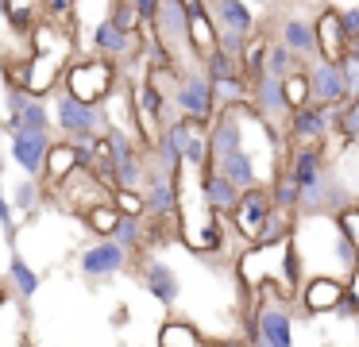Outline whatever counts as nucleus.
<instances>
[{
    "label": "nucleus",
    "mask_w": 359,
    "mask_h": 347,
    "mask_svg": "<svg viewBox=\"0 0 359 347\" xmlns=\"http://www.w3.org/2000/svg\"><path fill=\"white\" fill-rule=\"evenodd\" d=\"M209 170H217L220 177H228L240 193L251 189V185H263V177H259V162H255V154H251L248 147L236 151V154H228V158H217Z\"/></svg>",
    "instance_id": "nucleus-19"
},
{
    "label": "nucleus",
    "mask_w": 359,
    "mask_h": 347,
    "mask_svg": "<svg viewBox=\"0 0 359 347\" xmlns=\"http://www.w3.org/2000/svg\"><path fill=\"white\" fill-rule=\"evenodd\" d=\"M313 35H317V58H328V62H340L344 50H348V35L340 27V8H320L313 15Z\"/></svg>",
    "instance_id": "nucleus-15"
},
{
    "label": "nucleus",
    "mask_w": 359,
    "mask_h": 347,
    "mask_svg": "<svg viewBox=\"0 0 359 347\" xmlns=\"http://www.w3.org/2000/svg\"><path fill=\"white\" fill-rule=\"evenodd\" d=\"M248 108L251 116L274 128L278 135H286V120H290V108H286V97H282V77H271V74H259L248 81Z\"/></svg>",
    "instance_id": "nucleus-5"
},
{
    "label": "nucleus",
    "mask_w": 359,
    "mask_h": 347,
    "mask_svg": "<svg viewBox=\"0 0 359 347\" xmlns=\"http://www.w3.org/2000/svg\"><path fill=\"white\" fill-rule=\"evenodd\" d=\"M104 20H109L116 31H128V35H135V31L147 27V23L140 20V12H135V4H109V15H104Z\"/></svg>",
    "instance_id": "nucleus-33"
},
{
    "label": "nucleus",
    "mask_w": 359,
    "mask_h": 347,
    "mask_svg": "<svg viewBox=\"0 0 359 347\" xmlns=\"http://www.w3.org/2000/svg\"><path fill=\"white\" fill-rule=\"evenodd\" d=\"M302 74H305V81H309V104H344V100H348L336 62L313 58V62H305Z\"/></svg>",
    "instance_id": "nucleus-11"
},
{
    "label": "nucleus",
    "mask_w": 359,
    "mask_h": 347,
    "mask_svg": "<svg viewBox=\"0 0 359 347\" xmlns=\"http://www.w3.org/2000/svg\"><path fill=\"white\" fill-rule=\"evenodd\" d=\"M47 108H50V123L62 139L70 135H104L109 131V116H104L101 104H81L74 100L70 93L55 89L47 97Z\"/></svg>",
    "instance_id": "nucleus-3"
},
{
    "label": "nucleus",
    "mask_w": 359,
    "mask_h": 347,
    "mask_svg": "<svg viewBox=\"0 0 359 347\" xmlns=\"http://www.w3.org/2000/svg\"><path fill=\"white\" fill-rule=\"evenodd\" d=\"M8 131H50V108L43 97H32L24 89H8V112H4Z\"/></svg>",
    "instance_id": "nucleus-10"
},
{
    "label": "nucleus",
    "mask_w": 359,
    "mask_h": 347,
    "mask_svg": "<svg viewBox=\"0 0 359 347\" xmlns=\"http://www.w3.org/2000/svg\"><path fill=\"white\" fill-rule=\"evenodd\" d=\"M120 220H124V216L112 208V200H109V205H93V208L81 212V224H86L97 239H112V231L120 228Z\"/></svg>",
    "instance_id": "nucleus-26"
},
{
    "label": "nucleus",
    "mask_w": 359,
    "mask_h": 347,
    "mask_svg": "<svg viewBox=\"0 0 359 347\" xmlns=\"http://www.w3.org/2000/svg\"><path fill=\"white\" fill-rule=\"evenodd\" d=\"M263 54H266V39L255 31V35L243 43V50H240V77L243 81H251V77L263 74Z\"/></svg>",
    "instance_id": "nucleus-29"
},
{
    "label": "nucleus",
    "mask_w": 359,
    "mask_h": 347,
    "mask_svg": "<svg viewBox=\"0 0 359 347\" xmlns=\"http://www.w3.org/2000/svg\"><path fill=\"white\" fill-rule=\"evenodd\" d=\"M186 4H189V12H186V20H189V46H194L197 62H201L209 50H217V27H212V20H209L205 0H186Z\"/></svg>",
    "instance_id": "nucleus-21"
},
{
    "label": "nucleus",
    "mask_w": 359,
    "mask_h": 347,
    "mask_svg": "<svg viewBox=\"0 0 359 347\" xmlns=\"http://www.w3.org/2000/svg\"><path fill=\"white\" fill-rule=\"evenodd\" d=\"M78 170V158H74V147L66 143V139H50V147H47V158H43V189H47V197H50V189L55 185H62L66 177Z\"/></svg>",
    "instance_id": "nucleus-20"
},
{
    "label": "nucleus",
    "mask_w": 359,
    "mask_h": 347,
    "mask_svg": "<svg viewBox=\"0 0 359 347\" xmlns=\"http://www.w3.org/2000/svg\"><path fill=\"white\" fill-rule=\"evenodd\" d=\"M155 347H205V336L197 332L194 320H182V316H174V320H166L163 328H158Z\"/></svg>",
    "instance_id": "nucleus-22"
},
{
    "label": "nucleus",
    "mask_w": 359,
    "mask_h": 347,
    "mask_svg": "<svg viewBox=\"0 0 359 347\" xmlns=\"http://www.w3.org/2000/svg\"><path fill=\"white\" fill-rule=\"evenodd\" d=\"M336 123H340V104H302L290 112L286 135L294 139V147H302V143L320 147L328 135H336Z\"/></svg>",
    "instance_id": "nucleus-6"
},
{
    "label": "nucleus",
    "mask_w": 359,
    "mask_h": 347,
    "mask_svg": "<svg viewBox=\"0 0 359 347\" xmlns=\"http://www.w3.org/2000/svg\"><path fill=\"white\" fill-rule=\"evenodd\" d=\"M112 208L120 216H132V220H143V189H112Z\"/></svg>",
    "instance_id": "nucleus-34"
},
{
    "label": "nucleus",
    "mask_w": 359,
    "mask_h": 347,
    "mask_svg": "<svg viewBox=\"0 0 359 347\" xmlns=\"http://www.w3.org/2000/svg\"><path fill=\"white\" fill-rule=\"evenodd\" d=\"M340 77H344V93H348V100L351 97H359V58H351V54H344L340 62Z\"/></svg>",
    "instance_id": "nucleus-37"
},
{
    "label": "nucleus",
    "mask_w": 359,
    "mask_h": 347,
    "mask_svg": "<svg viewBox=\"0 0 359 347\" xmlns=\"http://www.w3.org/2000/svg\"><path fill=\"white\" fill-rule=\"evenodd\" d=\"M8 282H12V290H16L20 301H32L35 293H39L43 278H39V270H35L32 262L24 259V254L12 251V259H8Z\"/></svg>",
    "instance_id": "nucleus-23"
},
{
    "label": "nucleus",
    "mask_w": 359,
    "mask_h": 347,
    "mask_svg": "<svg viewBox=\"0 0 359 347\" xmlns=\"http://www.w3.org/2000/svg\"><path fill=\"white\" fill-rule=\"evenodd\" d=\"M8 139H12V162L24 170V177H43L50 131H8Z\"/></svg>",
    "instance_id": "nucleus-14"
},
{
    "label": "nucleus",
    "mask_w": 359,
    "mask_h": 347,
    "mask_svg": "<svg viewBox=\"0 0 359 347\" xmlns=\"http://www.w3.org/2000/svg\"><path fill=\"white\" fill-rule=\"evenodd\" d=\"M186 12H189L186 0H158L155 15H151V23H147L151 39L166 50V58L174 62L178 74L201 66L197 54H194V46H189V20H186Z\"/></svg>",
    "instance_id": "nucleus-1"
},
{
    "label": "nucleus",
    "mask_w": 359,
    "mask_h": 347,
    "mask_svg": "<svg viewBox=\"0 0 359 347\" xmlns=\"http://www.w3.org/2000/svg\"><path fill=\"white\" fill-rule=\"evenodd\" d=\"M278 43L286 46V50H294L302 62L317 58V35H313V20H309V15H282Z\"/></svg>",
    "instance_id": "nucleus-17"
},
{
    "label": "nucleus",
    "mask_w": 359,
    "mask_h": 347,
    "mask_svg": "<svg viewBox=\"0 0 359 347\" xmlns=\"http://www.w3.org/2000/svg\"><path fill=\"white\" fill-rule=\"evenodd\" d=\"M66 69V50H50V54H27V74H24V93L47 100L58 89Z\"/></svg>",
    "instance_id": "nucleus-12"
},
{
    "label": "nucleus",
    "mask_w": 359,
    "mask_h": 347,
    "mask_svg": "<svg viewBox=\"0 0 359 347\" xmlns=\"http://www.w3.org/2000/svg\"><path fill=\"white\" fill-rule=\"evenodd\" d=\"M282 97H286V108L294 112V108L309 104V81H305L302 69H294V74L282 77Z\"/></svg>",
    "instance_id": "nucleus-32"
},
{
    "label": "nucleus",
    "mask_w": 359,
    "mask_h": 347,
    "mask_svg": "<svg viewBox=\"0 0 359 347\" xmlns=\"http://www.w3.org/2000/svg\"><path fill=\"white\" fill-rule=\"evenodd\" d=\"M201 69H205V77L209 81H224V77H240V62L236 58H228L224 50H209L201 58Z\"/></svg>",
    "instance_id": "nucleus-31"
},
{
    "label": "nucleus",
    "mask_w": 359,
    "mask_h": 347,
    "mask_svg": "<svg viewBox=\"0 0 359 347\" xmlns=\"http://www.w3.org/2000/svg\"><path fill=\"white\" fill-rule=\"evenodd\" d=\"M197 185H201V205L209 208V212L228 216L236 208V200H240V189H236L228 177H220L217 170H201V174H197Z\"/></svg>",
    "instance_id": "nucleus-18"
},
{
    "label": "nucleus",
    "mask_w": 359,
    "mask_h": 347,
    "mask_svg": "<svg viewBox=\"0 0 359 347\" xmlns=\"http://www.w3.org/2000/svg\"><path fill=\"white\" fill-rule=\"evenodd\" d=\"M294 69H305V62L297 58L294 50H286V46L278 43V39H266L263 74H271V77H286V74H294Z\"/></svg>",
    "instance_id": "nucleus-25"
},
{
    "label": "nucleus",
    "mask_w": 359,
    "mask_h": 347,
    "mask_svg": "<svg viewBox=\"0 0 359 347\" xmlns=\"http://www.w3.org/2000/svg\"><path fill=\"white\" fill-rule=\"evenodd\" d=\"M43 197H47V189H43V182H39V177H20V182L12 185V197H8V205H12V212H24V216H32V212H39Z\"/></svg>",
    "instance_id": "nucleus-24"
},
{
    "label": "nucleus",
    "mask_w": 359,
    "mask_h": 347,
    "mask_svg": "<svg viewBox=\"0 0 359 347\" xmlns=\"http://www.w3.org/2000/svg\"><path fill=\"white\" fill-rule=\"evenodd\" d=\"M170 104L182 120H194V123H201V128H209V120L217 116V104H212V85H209V77H205L201 66L186 69V74L178 77V85H174V93H170Z\"/></svg>",
    "instance_id": "nucleus-4"
},
{
    "label": "nucleus",
    "mask_w": 359,
    "mask_h": 347,
    "mask_svg": "<svg viewBox=\"0 0 359 347\" xmlns=\"http://www.w3.org/2000/svg\"><path fill=\"white\" fill-rule=\"evenodd\" d=\"M128 262H132V254L120 243H112V239H93V243L78 254V274L86 278V282L101 285V282H112L116 274H124Z\"/></svg>",
    "instance_id": "nucleus-7"
},
{
    "label": "nucleus",
    "mask_w": 359,
    "mask_h": 347,
    "mask_svg": "<svg viewBox=\"0 0 359 347\" xmlns=\"http://www.w3.org/2000/svg\"><path fill=\"white\" fill-rule=\"evenodd\" d=\"M109 4H135V0H109Z\"/></svg>",
    "instance_id": "nucleus-41"
},
{
    "label": "nucleus",
    "mask_w": 359,
    "mask_h": 347,
    "mask_svg": "<svg viewBox=\"0 0 359 347\" xmlns=\"http://www.w3.org/2000/svg\"><path fill=\"white\" fill-rule=\"evenodd\" d=\"M209 20L217 31H236V35H255L259 31V15L248 0H205Z\"/></svg>",
    "instance_id": "nucleus-13"
},
{
    "label": "nucleus",
    "mask_w": 359,
    "mask_h": 347,
    "mask_svg": "<svg viewBox=\"0 0 359 347\" xmlns=\"http://www.w3.org/2000/svg\"><path fill=\"white\" fill-rule=\"evenodd\" d=\"M344 54H351V58H359V31L348 39V50H344Z\"/></svg>",
    "instance_id": "nucleus-39"
},
{
    "label": "nucleus",
    "mask_w": 359,
    "mask_h": 347,
    "mask_svg": "<svg viewBox=\"0 0 359 347\" xmlns=\"http://www.w3.org/2000/svg\"><path fill=\"white\" fill-rule=\"evenodd\" d=\"M135 270H140V285L158 301V305L174 308L182 301V278H178V270H174L170 262L155 259V254H140V266Z\"/></svg>",
    "instance_id": "nucleus-9"
},
{
    "label": "nucleus",
    "mask_w": 359,
    "mask_h": 347,
    "mask_svg": "<svg viewBox=\"0 0 359 347\" xmlns=\"http://www.w3.org/2000/svg\"><path fill=\"white\" fill-rule=\"evenodd\" d=\"M120 66L109 58H74L66 62L62 69V81H58V89L70 93L74 100H81V104H104V100L112 97V93L120 89Z\"/></svg>",
    "instance_id": "nucleus-2"
},
{
    "label": "nucleus",
    "mask_w": 359,
    "mask_h": 347,
    "mask_svg": "<svg viewBox=\"0 0 359 347\" xmlns=\"http://www.w3.org/2000/svg\"><path fill=\"white\" fill-rule=\"evenodd\" d=\"M112 243H120L128 254H143V251H147V243H143V220L124 216V220H120V228L112 231Z\"/></svg>",
    "instance_id": "nucleus-30"
},
{
    "label": "nucleus",
    "mask_w": 359,
    "mask_h": 347,
    "mask_svg": "<svg viewBox=\"0 0 359 347\" xmlns=\"http://www.w3.org/2000/svg\"><path fill=\"white\" fill-rule=\"evenodd\" d=\"M340 297H344V282H340V278H305V282L297 285V297L294 301L309 316H320V313H332Z\"/></svg>",
    "instance_id": "nucleus-16"
},
{
    "label": "nucleus",
    "mask_w": 359,
    "mask_h": 347,
    "mask_svg": "<svg viewBox=\"0 0 359 347\" xmlns=\"http://www.w3.org/2000/svg\"><path fill=\"white\" fill-rule=\"evenodd\" d=\"M271 193H266V185H251V189L240 193V200H236V208L228 212V228L236 231V236L243 239V247H251L259 239V228H263V220L271 216Z\"/></svg>",
    "instance_id": "nucleus-8"
},
{
    "label": "nucleus",
    "mask_w": 359,
    "mask_h": 347,
    "mask_svg": "<svg viewBox=\"0 0 359 347\" xmlns=\"http://www.w3.org/2000/svg\"><path fill=\"white\" fill-rule=\"evenodd\" d=\"M4 297H8V293H4V285H0V305H4Z\"/></svg>",
    "instance_id": "nucleus-42"
},
{
    "label": "nucleus",
    "mask_w": 359,
    "mask_h": 347,
    "mask_svg": "<svg viewBox=\"0 0 359 347\" xmlns=\"http://www.w3.org/2000/svg\"><path fill=\"white\" fill-rule=\"evenodd\" d=\"M182 166L186 170H209V135H205L201 123H194V131H189L186 139V151H182Z\"/></svg>",
    "instance_id": "nucleus-28"
},
{
    "label": "nucleus",
    "mask_w": 359,
    "mask_h": 347,
    "mask_svg": "<svg viewBox=\"0 0 359 347\" xmlns=\"http://www.w3.org/2000/svg\"><path fill=\"white\" fill-rule=\"evenodd\" d=\"M212 85V104L220 108H243L248 104V81L243 77H224V81H209Z\"/></svg>",
    "instance_id": "nucleus-27"
},
{
    "label": "nucleus",
    "mask_w": 359,
    "mask_h": 347,
    "mask_svg": "<svg viewBox=\"0 0 359 347\" xmlns=\"http://www.w3.org/2000/svg\"><path fill=\"white\" fill-rule=\"evenodd\" d=\"M336 135H344L348 143H359V97H351V100H344V104H340Z\"/></svg>",
    "instance_id": "nucleus-35"
},
{
    "label": "nucleus",
    "mask_w": 359,
    "mask_h": 347,
    "mask_svg": "<svg viewBox=\"0 0 359 347\" xmlns=\"http://www.w3.org/2000/svg\"><path fill=\"white\" fill-rule=\"evenodd\" d=\"M0 228H4V239L16 247L20 228H16V212H12V205H8V189H4V162H0Z\"/></svg>",
    "instance_id": "nucleus-36"
},
{
    "label": "nucleus",
    "mask_w": 359,
    "mask_h": 347,
    "mask_svg": "<svg viewBox=\"0 0 359 347\" xmlns=\"http://www.w3.org/2000/svg\"><path fill=\"white\" fill-rule=\"evenodd\" d=\"M340 27H344V35H355L359 31V4H351V8H340Z\"/></svg>",
    "instance_id": "nucleus-38"
},
{
    "label": "nucleus",
    "mask_w": 359,
    "mask_h": 347,
    "mask_svg": "<svg viewBox=\"0 0 359 347\" xmlns=\"http://www.w3.org/2000/svg\"><path fill=\"white\" fill-rule=\"evenodd\" d=\"M351 324H355V347H359V316H355V320H351Z\"/></svg>",
    "instance_id": "nucleus-40"
}]
</instances>
